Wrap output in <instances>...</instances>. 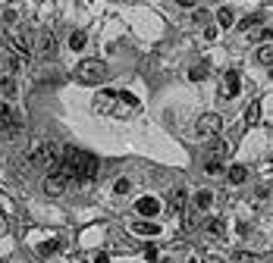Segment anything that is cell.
<instances>
[{
  "instance_id": "6da1fadb",
  "label": "cell",
  "mask_w": 273,
  "mask_h": 263,
  "mask_svg": "<svg viewBox=\"0 0 273 263\" xmlns=\"http://www.w3.org/2000/svg\"><path fill=\"white\" fill-rule=\"evenodd\" d=\"M57 173H63L69 182H91L98 179V157L79 147H63V160H60Z\"/></svg>"
},
{
  "instance_id": "7a4b0ae2",
  "label": "cell",
  "mask_w": 273,
  "mask_h": 263,
  "mask_svg": "<svg viewBox=\"0 0 273 263\" xmlns=\"http://www.w3.org/2000/svg\"><path fill=\"white\" fill-rule=\"evenodd\" d=\"M60 160H63V147H60L57 141H44V138H38V141H32L29 144V150H25V169H38V173H54V169L60 166Z\"/></svg>"
},
{
  "instance_id": "3957f363",
  "label": "cell",
  "mask_w": 273,
  "mask_h": 263,
  "mask_svg": "<svg viewBox=\"0 0 273 263\" xmlns=\"http://www.w3.org/2000/svg\"><path fill=\"white\" fill-rule=\"evenodd\" d=\"M95 110L104 116H129L138 110V97L129 91H101L95 97Z\"/></svg>"
},
{
  "instance_id": "277c9868",
  "label": "cell",
  "mask_w": 273,
  "mask_h": 263,
  "mask_svg": "<svg viewBox=\"0 0 273 263\" xmlns=\"http://www.w3.org/2000/svg\"><path fill=\"white\" fill-rule=\"evenodd\" d=\"M75 79L82 85H98L107 79V63L104 60H82L75 66Z\"/></svg>"
},
{
  "instance_id": "5b68a950",
  "label": "cell",
  "mask_w": 273,
  "mask_h": 263,
  "mask_svg": "<svg viewBox=\"0 0 273 263\" xmlns=\"http://www.w3.org/2000/svg\"><path fill=\"white\" fill-rule=\"evenodd\" d=\"M19 132H22V116L16 113L13 107L0 104V141H6V138H16Z\"/></svg>"
},
{
  "instance_id": "8992f818",
  "label": "cell",
  "mask_w": 273,
  "mask_h": 263,
  "mask_svg": "<svg viewBox=\"0 0 273 263\" xmlns=\"http://www.w3.org/2000/svg\"><path fill=\"white\" fill-rule=\"evenodd\" d=\"M6 44H10V50L16 54V60H29L32 57V35L29 31H13L10 38H6Z\"/></svg>"
},
{
  "instance_id": "52a82bcc",
  "label": "cell",
  "mask_w": 273,
  "mask_h": 263,
  "mask_svg": "<svg viewBox=\"0 0 273 263\" xmlns=\"http://www.w3.org/2000/svg\"><path fill=\"white\" fill-rule=\"evenodd\" d=\"M220 129H223V119H220L217 113H204L198 119V125H195V135H198V138H217Z\"/></svg>"
},
{
  "instance_id": "ba28073f",
  "label": "cell",
  "mask_w": 273,
  "mask_h": 263,
  "mask_svg": "<svg viewBox=\"0 0 273 263\" xmlns=\"http://www.w3.org/2000/svg\"><path fill=\"white\" fill-rule=\"evenodd\" d=\"M38 54H41V60H54L57 57V38H54V31H41V38H38Z\"/></svg>"
},
{
  "instance_id": "9c48e42d",
  "label": "cell",
  "mask_w": 273,
  "mask_h": 263,
  "mask_svg": "<svg viewBox=\"0 0 273 263\" xmlns=\"http://www.w3.org/2000/svg\"><path fill=\"white\" fill-rule=\"evenodd\" d=\"M66 188H69V179H66L63 173H57V169L44 179V191H47V194H63Z\"/></svg>"
},
{
  "instance_id": "30bf717a",
  "label": "cell",
  "mask_w": 273,
  "mask_h": 263,
  "mask_svg": "<svg viewBox=\"0 0 273 263\" xmlns=\"http://www.w3.org/2000/svg\"><path fill=\"white\" fill-rule=\"evenodd\" d=\"M239 94V72H223V85H220V97H236Z\"/></svg>"
},
{
  "instance_id": "8fae6325",
  "label": "cell",
  "mask_w": 273,
  "mask_h": 263,
  "mask_svg": "<svg viewBox=\"0 0 273 263\" xmlns=\"http://www.w3.org/2000/svg\"><path fill=\"white\" fill-rule=\"evenodd\" d=\"M167 207H170V213H182V207H185V191L182 188H173L167 194Z\"/></svg>"
},
{
  "instance_id": "7c38bea8",
  "label": "cell",
  "mask_w": 273,
  "mask_h": 263,
  "mask_svg": "<svg viewBox=\"0 0 273 263\" xmlns=\"http://www.w3.org/2000/svg\"><path fill=\"white\" fill-rule=\"evenodd\" d=\"M135 210H138V213H141V216H154V213H157V210H160V204H157L154 198H141L138 204H135Z\"/></svg>"
},
{
  "instance_id": "4fadbf2b",
  "label": "cell",
  "mask_w": 273,
  "mask_h": 263,
  "mask_svg": "<svg viewBox=\"0 0 273 263\" xmlns=\"http://www.w3.org/2000/svg\"><path fill=\"white\" fill-rule=\"evenodd\" d=\"M207 75H210V63H207V60H204V63H195L192 69H189V79H192V82H204Z\"/></svg>"
},
{
  "instance_id": "5bb4252c",
  "label": "cell",
  "mask_w": 273,
  "mask_h": 263,
  "mask_svg": "<svg viewBox=\"0 0 273 263\" xmlns=\"http://www.w3.org/2000/svg\"><path fill=\"white\" fill-rule=\"evenodd\" d=\"M226 175H229V182H233V185H242L245 179H248V169L236 163V166H229V169H226Z\"/></svg>"
},
{
  "instance_id": "9a60e30c",
  "label": "cell",
  "mask_w": 273,
  "mask_h": 263,
  "mask_svg": "<svg viewBox=\"0 0 273 263\" xmlns=\"http://www.w3.org/2000/svg\"><path fill=\"white\" fill-rule=\"evenodd\" d=\"M210 201H214V194H210L207 188H201V191H198V194H195V198H192L195 210H207V207H210Z\"/></svg>"
},
{
  "instance_id": "2e32d148",
  "label": "cell",
  "mask_w": 273,
  "mask_h": 263,
  "mask_svg": "<svg viewBox=\"0 0 273 263\" xmlns=\"http://www.w3.org/2000/svg\"><path fill=\"white\" fill-rule=\"evenodd\" d=\"M229 150H233V147H229V144H226V141H214V144H210V150H207V157H217V160H226V157H229Z\"/></svg>"
},
{
  "instance_id": "e0dca14e",
  "label": "cell",
  "mask_w": 273,
  "mask_h": 263,
  "mask_svg": "<svg viewBox=\"0 0 273 263\" xmlns=\"http://www.w3.org/2000/svg\"><path fill=\"white\" fill-rule=\"evenodd\" d=\"M245 122H248V125H258L261 122V100H251V107L245 110Z\"/></svg>"
},
{
  "instance_id": "ac0fdd59",
  "label": "cell",
  "mask_w": 273,
  "mask_h": 263,
  "mask_svg": "<svg viewBox=\"0 0 273 263\" xmlns=\"http://www.w3.org/2000/svg\"><path fill=\"white\" fill-rule=\"evenodd\" d=\"M204 173H207V175H220V173H223V160L204 157Z\"/></svg>"
},
{
  "instance_id": "d6986e66",
  "label": "cell",
  "mask_w": 273,
  "mask_h": 263,
  "mask_svg": "<svg viewBox=\"0 0 273 263\" xmlns=\"http://www.w3.org/2000/svg\"><path fill=\"white\" fill-rule=\"evenodd\" d=\"M60 251V238H50V241H41L38 244V254L41 257H50V254H57Z\"/></svg>"
},
{
  "instance_id": "ffe728a7",
  "label": "cell",
  "mask_w": 273,
  "mask_h": 263,
  "mask_svg": "<svg viewBox=\"0 0 273 263\" xmlns=\"http://www.w3.org/2000/svg\"><path fill=\"white\" fill-rule=\"evenodd\" d=\"M204 229H207L210 235H223V232H226L223 219H204Z\"/></svg>"
},
{
  "instance_id": "44dd1931",
  "label": "cell",
  "mask_w": 273,
  "mask_h": 263,
  "mask_svg": "<svg viewBox=\"0 0 273 263\" xmlns=\"http://www.w3.org/2000/svg\"><path fill=\"white\" fill-rule=\"evenodd\" d=\"M217 22L223 25V29H229V25H233V10H229V6H220L217 10Z\"/></svg>"
},
{
  "instance_id": "7402d4cb",
  "label": "cell",
  "mask_w": 273,
  "mask_h": 263,
  "mask_svg": "<svg viewBox=\"0 0 273 263\" xmlns=\"http://www.w3.org/2000/svg\"><path fill=\"white\" fill-rule=\"evenodd\" d=\"M132 229H135V232H141V235H157V232H160L157 223H135Z\"/></svg>"
},
{
  "instance_id": "603a6c76",
  "label": "cell",
  "mask_w": 273,
  "mask_h": 263,
  "mask_svg": "<svg viewBox=\"0 0 273 263\" xmlns=\"http://www.w3.org/2000/svg\"><path fill=\"white\" fill-rule=\"evenodd\" d=\"M258 63H267V66H273V44H264V47L258 50Z\"/></svg>"
},
{
  "instance_id": "cb8c5ba5",
  "label": "cell",
  "mask_w": 273,
  "mask_h": 263,
  "mask_svg": "<svg viewBox=\"0 0 273 263\" xmlns=\"http://www.w3.org/2000/svg\"><path fill=\"white\" fill-rule=\"evenodd\" d=\"M251 38H254V41H267V44H273V29H254Z\"/></svg>"
},
{
  "instance_id": "d4e9b609",
  "label": "cell",
  "mask_w": 273,
  "mask_h": 263,
  "mask_svg": "<svg viewBox=\"0 0 273 263\" xmlns=\"http://www.w3.org/2000/svg\"><path fill=\"white\" fill-rule=\"evenodd\" d=\"M258 22H261V16H245V19L239 22V29H242V31H254V29H258Z\"/></svg>"
},
{
  "instance_id": "484cf974",
  "label": "cell",
  "mask_w": 273,
  "mask_h": 263,
  "mask_svg": "<svg viewBox=\"0 0 273 263\" xmlns=\"http://www.w3.org/2000/svg\"><path fill=\"white\" fill-rule=\"evenodd\" d=\"M69 47L72 50H82L85 47V31H72V35H69Z\"/></svg>"
},
{
  "instance_id": "4316f807",
  "label": "cell",
  "mask_w": 273,
  "mask_h": 263,
  "mask_svg": "<svg viewBox=\"0 0 273 263\" xmlns=\"http://www.w3.org/2000/svg\"><path fill=\"white\" fill-rule=\"evenodd\" d=\"M201 226V216H198V210H192L189 216H185V229H198Z\"/></svg>"
},
{
  "instance_id": "83f0119b",
  "label": "cell",
  "mask_w": 273,
  "mask_h": 263,
  "mask_svg": "<svg viewBox=\"0 0 273 263\" xmlns=\"http://www.w3.org/2000/svg\"><path fill=\"white\" fill-rule=\"evenodd\" d=\"M144 260H151V263L157 260V244H148V248H144Z\"/></svg>"
},
{
  "instance_id": "f1b7e54d",
  "label": "cell",
  "mask_w": 273,
  "mask_h": 263,
  "mask_svg": "<svg viewBox=\"0 0 273 263\" xmlns=\"http://www.w3.org/2000/svg\"><path fill=\"white\" fill-rule=\"evenodd\" d=\"M113 191H116V194H126V191H129V182H126V179H119V182L113 185Z\"/></svg>"
},
{
  "instance_id": "f546056e",
  "label": "cell",
  "mask_w": 273,
  "mask_h": 263,
  "mask_svg": "<svg viewBox=\"0 0 273 263\" xmlns=\"http://www.w3.org/2000/svg\"><path fill=\"white\" fill-rule=\"evenodd\" d=\"M204 38L214 41V38H217V25H207V29H204Z\"/></svg>"
},
{
  "instance_id": "4dcf8cb0",
  "label": "cell",
  "mask_w": 273,
  "mask_h": 263,
  "mask_svg": "<svg viewBox=\"0 0 273 263\" xmlns=\"http://www.w3.org/2000/svg\"><path fill=\"white\" fill-rule=\"evenodd\" d=\"M0 88H3V91H6V94H13V91H16V88H13V82H10V79H0Z\"/></svg>"
},
{
  "instance_id": "1f68e13d",
  "label": "cell",
  "mask_w": 273,
  "mask_h": 263,
  "mask_svg": "<svg viewBox=\"0 0 273 263\" xmlns=\"http://www.w3.org/2000/svg\"><path fill=\"white\" fill-rule=\"evenodd\" d=\"M95 263H110V257H107V254H98V257H95Z\"/></svg>"
},
{
  "instance_id": "d6a6232c",
  "label": "cell",
  "mask_w": 273,
  "mask_h": 263,
  "mask_svg": "<svg viewBox=\"0 0 273 263\" xmlns=\"http://www.w3.org/2000/svg\"><path fill=\"white\" fill-rule=\"evenodd\" d=\"M0 232H3V223H0Z\"/></svg>"
},
{
  "instance_id": "836d02e7",
  "label": "cell",
  "mask_w": 273,
  "mask_h": 263,
  "mask_svg": "<svg viewBox=\"0 0 273 263\" xmlns=\"http://www.w3.org/2000/svg\"><path fill=\"white\" fill-rule=\"evenodd\" d=\"M270 75H273V66H270Z\"/></svg>"
},
{
  "instance_id": "e575fe53",
  "label": "cell",
  "mask_w": 273,
  "mask_h": 263,
  "mask_svg": "<svg viewBox=\"0 0 273 263\" xmlns=\"http://www.w3.org/2000/svg\"><path fill=\"white\" fill-rule=\"evenodd\" d=\"M189 263H198V260H189Z\"/></svg>"
}]
</instances>
